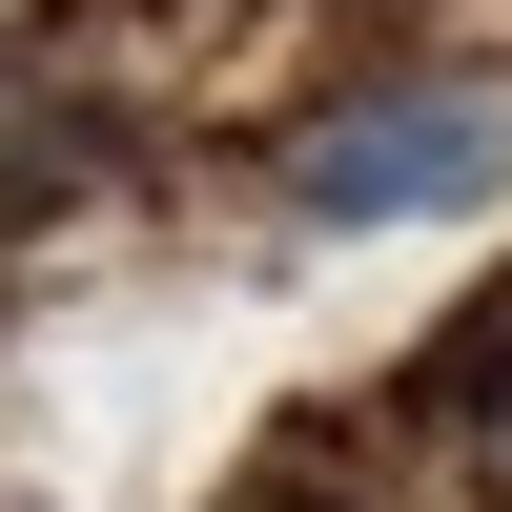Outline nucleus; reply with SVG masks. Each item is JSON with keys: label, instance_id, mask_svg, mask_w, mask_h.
<instances>
[{"label": "nucleus", "instance_id": "f257e3e1", "mask_svg": "<svg viewBox=\"0 0 512 512\" xmlns=\"http://www.w3.org/2000/svg\"><path fill=\"white\" fill-rule=\"evenodd\" d=\"M492 185H512V103H472V82H410V103H349L287 144V226H431Z\"/></svg>", "mask_w": 512, "mask_h": 512}, {"label": "nucleus", "instance_id": "f03ea898", "mask_svg": "<svg viewBox=\"0 0 512 512\" xmlns=\"http://www.w3.org/2000/svg\"><path fill=\"white\" fill-rule=\"evenodd\" d=\"M431 369H512V287H492V308H472V328H451V349H431Z\"/></svg>", "mask_w": 512, "mask_h": 512}]
</instances>
